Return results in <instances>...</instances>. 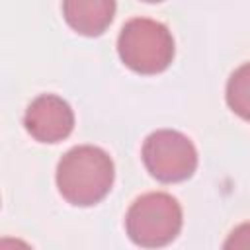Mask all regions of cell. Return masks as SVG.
Wrapping results in <instances>:
<instances>
[{
    "mask_svg": "<svg viewBox=\"0 0 250 250\" xmlns=\"http://www.w3.org/2000/svg\"><path fill=\"white\" fill-rule=\"evenodd\" d=\"M115 178L113 160L94 145H80L64 152L57 166V188L61 195L78 207L102 201Z\"/></svg>",
    "mask_w": 250,
    "mask_h": 250,
    "instance_id": "6da1fadb",
    "label": "cell"
},
{
    "mask_svg": "<svg viewBox=\"0 0 250 250\" xmlns=\"http://www.w3.org/2000/svg\"><path fill=\"white\" fill-rule=\"evenodd\" d=\"M117 53L125 66L139 74H156L174 59V37L170 29L150 18L129 20L117 37Z\"/></svg>",
    "mask_w": 250,
    "mask_h": 250,
    "instance_id": "7a4b0ae2",
    "label": "cell"
},
{
    "mask_svg": "<svg viewBox=\"0 0 250 250\" xmlns=\"http://www.w3.org/2000/svg\"><path fill=\"white\" fill-rule=\"evenodd\" d=\"M182 229V207L170 193L150 191L137 197L127 215L125 230L129 238L143 248H160L170 244Z\"/></svg>",
    "mask_w": 250,
    "mask_h": 250,
    "instance_id": "3957f363",
    "label": "cell"
},
{
    "mask_svg": "<svg viewBox=\"0 0 250 250\" xmlns=\"http://www.w3.org/2000/svg\"><path fill=\"white\" fill-rule=\"evenodd\" d=\"M143 162L152 178L164 184L184 182L197 168V150L180 131L158 129L143 143Z\"/></svg>",
    "mask_w": 250,
    "mask_h": 250,
    "instance_id": "277c9868",
    "label": "cell"
},
{
    "mask_svg": "<svg viewBox=\"0 0 250 250\" xmlns=\"http://www.w3.org/2000/svg\"><path fill=\"white\" fill-rule=\"evenodd\" d=\"M25 131L39 143H59L74 129V113L68 102L55 94L37 96L23 115Z\"/></svg>",
    "mask_w": 250,
    "mask_h": 250,
    "instance_id": "5b68a950",
    "label": "cell"
},
{
    "mask_svg": "<svg viewBox=\"0 0 250 250\" xmlns=\"http://www.w3.org/2000/svg\"><path fill=\"white\" fill-rule=\"evenodd\" d=\"M62 14L66 23L86 37H96L105 31L115 14L113 0H64Z\"/></svg>",
    "mask_w": 250,
    "mask_h": 250,
    "instance_id": "8992f818",
    "label": "cell"
},
{
    "mask_svg": "<svg viewBox=\"0 0 250 250\" xmlns=\"http://www.w3.org/2000/svg\"><path fill=\"white\" fill-rule=\"evenodd\" d=\"M227 104L242 119L250 121V62L238 66L227 82Z\"/></svg>",
    "mask_w": 250,
    "mask_h": 250,
    "instance_id": "52a82bcc",
    "label": "cell"
},
{
    "mask_svg": "<svg viewBox=\"0 0 250 250\" xmlns=\"http://www.w3.org/2000/svg\"><path fill=\"white\" fill-rule=\"evenodd\" d=\"M223 250H250V223H242L230 230Z\"/></svg>",
    "mask_w": 250,
    "mask_h": 250,
    "instance_id": "ba28073f",
    "label": "cell"
},
{
    "mask_svg": "<svg viewBox=\"0 0 250 250\" xmlns=\"http://www.w3.org/2000/svg\"><path fill=\"white\" fill-rule=\"evenodd\" d=\"M0 250H33L25 240L21 238H12V236H4L0 240Z\"/></svg>",
    "mask_w": 250,
    "mask_h": 250,
    "instance_id": "9c48e42d",
    "label": "cell"
}]
</instances>
